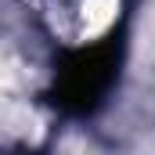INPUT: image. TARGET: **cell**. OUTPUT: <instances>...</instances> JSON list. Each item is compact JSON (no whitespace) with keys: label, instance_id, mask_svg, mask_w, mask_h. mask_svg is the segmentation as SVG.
Segmentation results:
<instances>
[{"label":"cell","instance_id":"obj_1","mask_svg":"<svg viewBox=\"0 0 155 155\" xmlns=\"http://www.w3.org/2000/svg\"><path fill=\"white\" fill-rule=\"evenodd\" d=\"M119 65H123V33H108L105 40L79 47L72 54L61 58L58 72H54V90L51 101L65 112V116H94L108 90L119 79Z\"/></svg>","mask_w":155,"mask_h":155}]
</instances>
